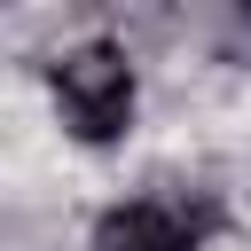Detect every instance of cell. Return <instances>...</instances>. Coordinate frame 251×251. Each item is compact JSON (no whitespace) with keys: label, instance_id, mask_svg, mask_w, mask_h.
<instances>
[{"label":"cell","instance_id":"2","mask_svg":"<svg viewBox=\"0 0 251 251\" xmlns=\"http://www.w3.org/2000/svg\"><path fill=\"white\" fill-rule=\"evenodd\" d=\"M220 212L204 196H133L94 220V251H212Z\"/></svg>","mask_w":251,"mask_h":251},{"label":"cell","instance_id":"1","mask_svg":"<svg viewBox=\"0 0 251 251\" xmlns=\"http://www.w3.org/2000/svg\"><path fill=\"white\" fill-rule=\"evenodd\" d=\"M47 86H55V110L71 126V141L86 149H110L126 141L133 126V102H141V78H133V55L118 39H78L47 63Z\"/></svg>","mask_w":251,"mask_h":251},{"label":"cell","instance_id":"3","mask_svg":"<svg viewBox=\"0 0 251 251\" xmlns=\"http://www.w3.org/2000/svg\"><path fill=\"white\" fill-rule=\"evenodd\" d=\"M188 31L220 63H251V8H188Z\"/></svg>","mask_w":251,"mask_h":251}]
</instances>
